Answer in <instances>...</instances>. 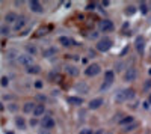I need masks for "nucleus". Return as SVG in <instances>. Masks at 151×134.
<instances>
[{"mask_svg": "<svg viewBox=\"0 0 151 134\" xmlns=\"http://www.w3.org/2000/svg\"><path fill=\"white\" fill-rule=\"evenodd\" d=\"M112 45H113V41H112L110 38H103V39H100V41L95 44V48H97V51L104 53V51H109V50H110Z\"/></svg>", "mask_w": 151, "mask_h": 134, "instance_id": "1", "label": "nucleus"}, {"mask_svg": "<svg viewBox=\"0 0 151 134\" xmlns=\"http://www.w3.org/2000/svg\"><path fill=\"white\" fill-rule=\"evenodd\" d=\"M100 72H101V66H100L98 63H91L89 66L85 69V74L88 77H95V76L100 74Z\"/></svg>", "mask_w": 151, "mask_h": 134, "instance_id": "2", "label": "nucleus"}, {"mask_svg": "<svg viewBox=\"0 0 151 134\" xmlns=\"http://www.w3.org/2000/svg\"><path fill=\"white\" fill-rule=\"evenodd\" d=\"M98 29L103 33H107V32H112L113 29H115V26H113V23L110 20H101L98 23Z\"/></svg>", "mask_w": 151, "mask_h": 134, "instance_id": "3", "label": "nucleus"}, {"mask_svg": "<svg viewBox=\"0 0 151 134\" xmlns=\"http://www.w3.org/2000/svg\"><path fill=\"white\" fill-rule=\"evenodd\" d=\"M113 81H115V72H113V71H106L104 72V84L101 86V91L106 89L107 86H110Z\"/></svg>", "mask_w": 151, "mask_h": 134, "instance_id": "4", "label": "nucleus"}, {"mask_svg": "<svg viewBox=\"0 0 151 134\" xmlns=\"http://www.w3.org/2000/svg\"><path fill=\"white\" fill-rule=\"evenodd\" d=\"M41 127H42L44 130H52V128H55V119H53L52 116H42Z\"/></svg>", "mask_w": 151, "mask_h": 134, "instance_id": "5", "label": "nucleus"}, {"mask_svg": "<svg viewBox=\"0 0 151 134\" xmlns=\"http://www.w3.org/2000/svg\"><path fill=\"white\" fill-rule=\"evenodd\" d=\"M136 77H137L136 68H127V71L124 72V80H125V81H134Z\"/></svg>", "mask_w": 151, "mask_h": 134, "instance_id": "6", "label": "nucleus"}, {"mask_svg": "<svg viewBox=\"0 0 151 134\" xmlns=\"http://www.w3.org/2000/svg\"><path fill=\"white\" fill-rule=\"evenodd\" d=\"M29 8H30L32 12H35V14H42L44 12L42 5L38 2V0H32V2H29Z\"/></svg>", "mask_w": 151, "mask_h": 134, "instance_id": "7", "label": "nucleus"}, {"mask_svg": "<svg viewBox=\"0 0 151 134\" xmlns=\"http://www.w3.org/2000/svg\"><path fill=\"white\" fill-rule=\"evenodd\" d=\"M134 45H136V50L139 51V54H142L144 50H145V38H144V36H139V38H136Z\"/></svg>", "mask_w": 151, "mask_h": 134, "instance_id": "8", "label": "nucleus"}, {"mask_svg": "<svg viewBox=\"0 0 151 134\" xmlns=\"http://www.w3.org/2000/svg\"><path fill=\"white\" fill-rule=\"evenodd\" d=\"M26 23H27V20H26V17L24 15H20L18 18H17V21L14 23V29L18 32V30H21L24 26H26Z\"/></svg>", "mask_w": 151, "mask_h": 134, "instance_id": "9", "label": "nucleus"}, {"mask_svg": "<svg viewBox=\"0 0 151 134\" xmlns=\"http://www.w3.org/2000/svg\"><path fill=\"white\" fill-rule=\"evenodd\" d=\"M103 104H104L103 98H94V100L89 101V108H91V110H97V108H100Z\"/></svg>", "mask_w": 151, "mask_h": 134, "instance_id": "10", "label": "nucleus"}, {"mask_svg": "<svg viewBox=\"0 0 151 134\" xmlns=\"http://www.w3.org/2000/svg\"><path fill=\"white\" fill-rule=\"evenodd\" d=\"M18 62H20L21 65L29 66V65H32V62H33V57L29 56V54H21V56H18Z\"/></svg>", "mask_w": 151, "mask_h": 134, "instance_id": "11", "label": "nucleus"}, {"mask_svg": "<svg viewBox=\"0 0 151 134\" xmlns=\"http://www.w3.org/2000/svg\"><path fill=\"white\" fill-rule=\"evenodd\" d=\"M44 112H45V105H44V104H36L32 113H33L36 118H40V116H42V115H44Z\"/></svg>", "mask_w": 151, "mask_h": 134, "instance_id": "12", "label": "nucleus"}, {"mask_svg": "<svg viewBox=\"0 0 151 134\" xmlns=\"http://www.w3.org/2000/svg\"><path fill=\"white\" fill-rule=\"evenodd\" d=\"M17 18H18V15L15 14V12H8V14L5 15V21H6V24H14V23L17 21Z\"/></svg>", "mask_w": 151, "mask_h": 134, "instance_id": "13", "label": "nucleus"}, {"mask_svg": "<svg viewBox=\"0 0 151 134\" xmlns=\"http://www.w3.org/2000/svg\"><path fill=\"white\" fill-rule=\"evenodd\" d=\"M67 101L70 104H73V105H77V107L83 104V98H80V96H68Z\"/></svg>", "mask_w": 151, "mask_h": 134, "instance_id": "14", "label": "nucleus"}, {"mask_svg": "<svg viewBox=\"0 0 151 134\" xmlns=\"http://www.w3.org/2000/svg\"><path fill=\"white\" fill-rule=\"evenodd\" d=\"M59 42L64 45V47H74V45H76V42H74L73 39L67 38V36H60V38H59Z\"/></svg>", "mask_w": 151, "mask_h": 134, "instance_id": "15", "label": "nucleus"}, {"mask_svg": "<svg viewBox=\"0 0 151 134\" xmlns=\"http://www.w3.org/2000/svg\"><path fill=\"white\" fill-rule=\"evenodd\" d=\"M76 91H77L79 93H88L89 88H88V84H86V83L80 81V83H77V84H76Z\"/></svg>", "mask_w": 151, "mask_h": 134, "instance_id": "16", "label": "nucleus"}, {"mask_svg": "<svg viewBox=\"0 0 151 134\" xmlns=\"http://www.w3.org/2000/svg\"><path fill=\"white\" fill-rule=\"evenodd\" d=\"M122 92H124V98H125V101L133 100V98H134V95H136L134 89H132V88H129V89H124Z\"/></svg>", "mask_w": 151, "mask_h": 134, "instance_id": "17", "label": "nucleus"}, {"mask_svg": "<svg viewBox=\"0 0 151 134\" xmlns=\"http://www.w3.org/2000/svg\"><path fill=\"white\" fill-rule=\"evenodd\" d=\"M27 69H26V72L27 74H40L41 72V68L38 66V65H29V66H26Z\"/></svg>", "mask_w": 151, "mask_h": 134, "instance_id": "18", "label": "nucleus"}, {"mask_svg": "<svg viewBox=\"0 0 151 134\" xmlns=\"http://www.w3.org/2000/svg\"><path fill=\"white\" fill-rule=\"evenodd\" d=\"M15 125L18 127V130H26V122H24V118L17 116V119H15Z\"/></svg>", "mask_w": 151, "mask_h": 134, "instance_id": "19", "label": "nucleus"}, {"mask_svg": "<svg viewBox=\"0 0 151 134\" xmlns=\"http://www.w3.org/2000/svg\"><path fill=\"white\" fill-rule=\"evenodd\" d=\"M35 103H26V104H24L23 105V112L24 113H32L33 112V108H35Z\"/></svg>", "mask_w": 151, "mask_h": 134, "instance_id": "20", "label": "nucleus"}, {"mask_svg": "<svg viewBox=\"0 0 151 134\" xmlns=\"http://www.w3.org/2000/svg\"><path fill=\"white\" fill-rule=\"evenodd\" d=\"M132 122H134L133 116H124L122 119H119V125H129Z\"/></svg>", "mask_w": 151, "mask_h": 134, "instance_id": "21", "label": "nucleus"}, {"mask_svg": "<svg viewBox=\"0 0 151 134\" xmlns=\"http://www.w3.org/2000/svg\"><path fill=\"white\" fill-rule=\"evenodd\" d=\"M65 69H67V72H68L70 76H77V74H79V69L76 68L74 65H67Z\"/></svg>", "mask_w": 151, "mask_h": 134, "instance_id": "22", "label": "nucleus"}, {"mask_svg": "<svg viewBox=\"0 0 151 134\" xmlns=\"http://www.w3.org/2000/svg\"><path fill=\"white\" fill-rule=\"evenodd\" d=\"M124 101H125V98H124V92H122V91H119V92L115 95V103L121 104V103H124Z\"/></svg>", "mask_w": 151, "mask_h": 134, "instance_id": "23", "label": "nucleus"}, {"mask_svg": "<svg viewBox=\"0 0 151 134\" xmlns=\"http://www.w3.org/2000/svg\"><path fill=\"white\" fill-rule=\"evenodd\" d=\"M137 127H139V124H137V122H132V124H129V125L124 127V131H133V130H136Z\"/></svg>", "mask_w": 151, "mask_h": 134, "instance_id": "24", "label": "nucleus"}, {"mask_svg": "<svg viewBox=\"0 0 151 134\" xmlns=\"http://www.w3.org/2000/svg\"><path fill=\"white\" fill-rule=\"evenodd\" d=\"M139 11H141V14H147L148 12V5L145 3V2H141V5H139Z\"/></svg>", "mask_w": 151, "mask_h": 134, "instance_id": "25", "label": "nucleus"}, {"mask_svg": "<svg viewBox=\"0 0 151 134\" xmlns=\"http://www.w3.org/2000/svg\"><path fill=\"white\" fill-rule=\"evenodd\" d=\"M134 12H136V8L134 6H127V8H125V11H124V14L125 15H133Z\"/></svg>", "mask_w": 151, "mask_h": 134, "instance_id": "26", "label": "nucleus"}, {"mask_svg": "<svg viewBox=\"0 0 151 134\" xmlns=\"http://www.w3.org/2000/svg\"><path fill=\"white\" fill-rule=\"evenodd\" d=\"M55 53H56L55 48H48V50H45V51L42 53V56H44V57H50V56H53Z\"/></svg>", "mask_w": 151, "mask_h": 134, "instance_id": "27", "label": "nucleus"}, {"mask_svg": "<svg viewBox=\"0 0 151 134\" xmlns=\"http://www.w3.org/2000/svg\"><path fill=\"white\" fill-rule=\"evenodd\" d=\"M9 32H11V29L8 27V24L0 27V35H9Z\"/></svg>", "mask_w": 151, "mask_h": 134, "instance_id": "28", "label": "nucleus"}, {"mask_svg": "<svg viewBox=\"0 0 151 134\" xmlns=\"http://www.w3.org/2000/svg\"><path fill=\"white\" fill-rule=\"evenodd\" d=\"M79 134H92V130L91 128H83Z\"/></svg>", "mask_w": 151, "mask_h": 134, "instance_id": "29", "label": "nucleus"}, {"mask_svg": "<svg viewBox=\"0 0 151 134\" xmlns=\"http://www.w3.org/2000/svg\"><path fill=\"white\" fill-rule=\"evenodd\" d=\"M27 51L32 53V54H35V53H36V48H35L33 45H27Z\"/></svg>", "mask_w": 151, "mask_h": 134, "instance_id": "30", "label": "nucleus"}, {"mask_svg": "<svg viewBox=\"0 0 151 134\" xmlns=\"http://www.w3.org/2000/svg\"><path fill=\"white\" fill-rule=\"evenodd\" d=\"M8 83H9L8 77H2V86H8Z\"/></svg>", "mask_w": 151, "mask_h": 134, "instance_id": "31", "label": "nucleus"}, {"mask_svg": "<svg viewBox=\"0 0 151 134\" xmlns=\"http://www.w3.org/2000/svg\"><path fill=\"white\" fill-rule=\"evenodd\" d=\"M35 88H36V89H41V88H42V81L38 80V81L35 83Z\"/></svg>", "mask_w": 151, "mask_h": 134, "instance_id": "32", "label": "nucleus"}, {"mask_svg": "<svg viewBox=\"0 0 151 134\" xmlns=\"http://www.w3.org/2000/svg\"><path fill=\"white\" fill-rule=\"evenodd\" d=\"M94 8H95V3H89V5L86 6V9H88V11H92Z\"/></svg>", "mask_w": 151, "mask_h": 134, "instance_id": "33", "label": "nucleus"}, {"mask_svg": "<svg viewBox=\"0 0 151 134\" xmlns=\"http://www.w3.org/2000/svg\"><path fill=\"white\" fill-rule=\"evenodd\" d=\"M89 36H91V38H92V39H95V38H97V36H98V32H92V33H91Z\"/></svg>", "mask_w": 151, "mask_h": 134, "instance_id": "34", "label": "nucleus"}, {"mask_svg": "<svg viewBox=\"0 0 151 134\" xmlns=\"http://www.w3.org/2000/svg\"><path fill=\"white\" fill-rule=\"evenodd\" d=\"M95 134H103V130H98V131H97Z\"/></svg>", "mask_w": 151, "mask_h": 134, "instance_id": "35", "label": "nucleus"}, {"mask_svg": "<svg viewBox=\"0 0 151 134\" xmlns=\"http://www.w3.org/2000/svg\"><path fill=\"white\" fill-rule=\"evenodd\" d=\"M148 103L151 104V93H150V96H148Z\"/></svg>", "mask_w": 151, "mask_h": 134, "instance_id": "36", "label": "nucleus"}, {"mask_svg": "<svg viewBox=\"0 0 151 134\" xmlns=\"http://www.w3.org/2000/svg\"><path fill=\"white\" fill-rule=\"evenodd\" d=\"M148 74H150V76H151V69H150V71H148Z\"/></svg>", "mask_w": 151, "mask_h": 134, "instance_id": "37", "label": "nucleus"}, {"mask_svg": "<svg viewBox=\"0 0 151 134\" xmlns=\"http://www.w3.org/2000/svg\"><path fill=\"white\" fill-rule=\"evenodd\" d=\"M106 134H112V133H106Z\"/></svg>", "mask_w": 151, "mask_h": 134, "instance_id": "38", "label": "nucleus"}]
</instances>
